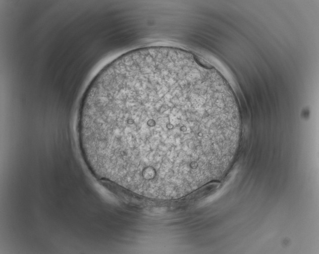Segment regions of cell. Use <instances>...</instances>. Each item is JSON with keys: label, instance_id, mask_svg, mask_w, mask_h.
I'll list each match as a JSON object with an SVG mask.
<instances>
[{"label": "cell", "instance_id": "cell-1", "mask_svg": "<svg viewBox=\"0 0 319 254\" xmlns=\"http://www.w3.org/2000/svg\"><path fill=\"white\" fill-rule=\"evenodd\" d=\"M85 118L88 146L104 163L158 187L203 178L227 152L238 125L221 75L168 46L133 50L106 66L90 90Z\"/></svg>", "mask_w": 319, "mask_h": 254}]
</instances>
